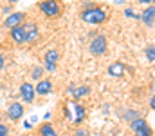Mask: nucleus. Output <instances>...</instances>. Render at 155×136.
Here are the masks:
<instances>
[{"instance_id": "39448f33", "label": "nucleus", "mask_w": 155, "mask_h": 136, "mask_svg": "<svg viewBox=\"0 0 155 136\" xmlns=\"http://www.w3.org/2000/svg\"><path fill=\"white\" fill-rule=\"evenodd\" d=\"M24 20H25V13H24V11H15V13H11V15L5 16V20H4V27L13 29V27H16V26H22Z\"/></svg>"}, {"instance_id": "5701e85b", "label": "nucleus", "mask_w": 155, "mask_h": 136, "mask_svg": "<svg viewBox=\"0 0 155 136\" xmlns=\"http://www.w3.org/2000/svg\"><path fill=\"white\" fill-rule=\"evenodd\" d=\"M150 107H152V109L155 111V92L152 94V98H150Z\"/></svg>"}, {"instance_id": "393cba45", "label": "nucleus", "mask_w": 155, "mask_h": 136, "mask_svg": "<svg viewBox=\"0 0 155 136\" xmlns=\"http://www.w3.org/2000/svg\"><path fill=\"white\" fill-rule=\"evenodd\" d=\"M24 127H25V129H31V127H33V124H31V120H27V122L24 124Z\"/></svg>"}, {"instance_id": "0eeeda50", "label": "nucleus", "mask_w": 155, "mask_h": 136, "mask_svg": "<svg viewBox=\"0 0 155 136\" xmlns=\"http://www.w3.org/2000/svg\"><path fill=\"white\" fill-rule=\"evenodd\" d=\"M35 94H36L35 85H31L29 82H24V84L20 85V98H22L25 103H33V102H35Z\"/></svg>"}, {"instance_id": "4be33fe9", "label": "nucleus", "mask_w": 155, "mask_h": 136, "mask_svg": "<svg viewBox=\"0 0 155 136\" xmlns=\"http://www.w3.org/2000/svg\"><path fill=\"white\" fill-rule=\"evenodd\" d=\"M141 4H144V5H153L155 4V0H139Z\"/></svg>"}, {"instance_id": "6ab92c4d", "label": "nucleus", "mask_w": 155, "mask_h": 136, "mask_svg": "<svg viewBox=\"0 0 155 136\" xmlns=\"http://www.w3.org/2000/svg\"><path fill=\"white\" fill-rule=\"evenodd\" d=\"M124 116H126V120H128V122H134L135 118H139V116H137V113H134V111H126V114H124Z\"/></svg>"}, {"instance_id": "20e7f679", "label": "nucleus", "mask_w": 155, "mask_h": 136, "mask_svg": "<svg viewBox=\"0 0 155 136\" xmlns=\"http://www.w3.org/2000/svg\"><path fill=\"white\" fill-rule=\"evenodd\" d=\"M130 127L135 133V136H152L153 134L152 127L148 125V122L144 118H135L134 122H130Z\"/></svg>"}, {"instance_id": "f8f14e48", "label": "nucleus", "mask_w": 155, "mask_h": 136, "mask_svg": "<svg viewBox=\"0 0 155 136\" xmlns=\"http://www.w3.org/2000/svg\"><path fill=\"white\" fill-rule=\"evenodd\" d=\"M124 71H126V65L121 64V62H114V64L108 65V75L114 76V78H123Z\"/></svg>"}, {"instance_id": "aec40b11", "label": "nucleus", "mask_w": 155, "mask_h": 136, "mask_svg": "<svg viewBox=\"0 0 155 136\" xmlns=\"http://www.w3.org/2000/svg\"><path fill=\"white\" fill-rule=\"evenodd\" d=\"M9 134V127L5 124H0V136H7Z\"/></svg>"}, {"instance_id": "412c9836", "label": "nucleus", "mask_w": 155, "mask_h": 136, "mask_svg": "<svg viewBox=\"0 0 155 136\" xmlns=\"http://www.w3.org/2000/svg\"><path fill=\"white\" fill-rule=\"evenodd\" d=\"M45 71H49V73L56 71V64H45Z\"/></svg>"}, {"instance_id": "c85d7f7f", "label": "nucleus", "mask_w": 155, "mask_h": 136, "mask_svg": "<svg viewBox=\"0 0 155 136\" xmlns=\"http://www.w3.org/2000/svg\"><path fill=\"white\" fill-rule=\"evenodd\" d=\"M22 136H25V134H22Z\"/></svg>"}, {"instance_id": "4468645a", "label": "nucleus", "mask_w": 155, "mask_h": 136, "mask_svg": "<svg viewBox=\"0 0 155 136\" xmlns=\"http://www.w3.org/2000/svg\"><path fill=\"white\" fill-rule=\"evenodd\" d=\"M60 60V51L58 49H49V51H45V54H43V62L45 64H56Z\"/></svg>"}, {"instance_id": "f03ea898", "label": "nucleus", "mask_w": 155, "mask_h": 136, "mask_svg": "<svg viewBox=\"0 0 155 136\" xmlns=\"http://www.w3.org/2000/svg\"><path fill=\"white\" fill-rule=\"evenodd\" d=\"M38 9L47 18H56V16L61 15L60 0H41V2H38Z\"/></svg>"}, {"instance_id": "cd10ccee", "label": "nucleus", "mask_w": 155, "mask_h": 136, "mask_svg": "<svg viewBox=\"0 0 155 136\" xmlns=\"http://www.w3.org/2000/svg\"><path fill=\"white\" fill-rule=\"evenodd\" d=\"M9 4H16V2H20V0H7Z\"/></svg>"}, {"instance_id": "ddd939ff", "label": "nucleus", "mask_w": 155, "mask_h": 136, "mask_svg": "<svg viewBox=\"0 0 155 136\" xmlns=\"http://www.w3.org/2000/svg\"><path fill=\"white\" fill-rule=\"evenodd\" d=\"M38 136H58V133L54 131V127H52V124H51V122H45V124H41V125H40Z\"/></svg>"}, {"instance_id": "f3484780", "label": "nucleus", "mask_w": 155, "mask_h": 136, "mask_svg": "<svg viewBox=\"0 0 155 136\" xmlns=\"http://www.w3.org/2000/svg\"><path fill=\"white\" fill-rule=\"evenodd\" d=\"M144 54H146V58H148L150 62H155V45H146Z\"/></svg>"}, {"instance_id": "9b49d317", "label": "nucleus", "mask_w": 155, "mask_h": 136, "mask_svg": "<svg viewBox=\"0 0 155 136\" xmlns=\"http://www.w3.org/2000/svg\"><path fill=\"white\" fill-rule=\"evenodd\" d=\"M139 18H141L146 26H153L155 24V5H146L144 11L139 15Z\"/></svg>"}, {"instance_id": "423d86ee", "label": "nucleus", "mask_w": 155, "mask_h": 136, "mask_svg": "<svg viewBox=\"0 0 155 136\" xmlns=\"http://www.w3.org/2000/svg\"><path fill=\"white\" fill-rule=\"evenodd\" d=\"M24 29H25V44H35L40 37L38 26L33 24V22H25L24 24Z\"/></svg>"}, {"instance_id": "2eb2a0df", "label": "nucleus", "mask_w": 155, "mask_h": 136, "mask_svg": "<svg viewBox=\"0 0 155 136\" xmlns=\"http://www.w3.org/2000/svg\"><path fill=\"white\" fill-rule=\"evenodd\" d=\"M72 109H74V120H72V122H74L76 125H79V124L83 122V118H85V107L79 105V103H74Z\"/></svg>"}, {"instance_id": "6e6552de", "label": "nucleus", "mask_w": 155, "mask_h": 136, "mask_svg": "<svg viewBox=\"0 0 155 136\" xmlns=\"http://www.w3.org/2000/svg\"><path fill=\"white\" fill-rule=\"evenodd\" d=\"M24 105L20 103V102H13L9 107H7V118L9 120H13V122H16V120H20L22 116H24Z\"/></svg>"}, {"instance_id": "a211bd4d", "label": "nucleus", "mask_w": 155, "mask_h": 136, "mask_svg": "<svg viewBox=\"0 0 155 136\" xmlns=\"http://www.w3.org/2000/svg\"><path fill=\"white\" fill-rule=\"evenodd\" d=\"M41 75H43V69H41L40 65H36V67L31 71V76H33L35 80H41Z\"/></svg>"}, {"instance_id": "bb28decb", "label": "nucleus", "mask_w": 155, "mask_h": 136, "mask_svg": "<svg viewBox=\"0 0 155 136\" xmlns=\"http://www.w3.org/2000/svg\"><path fill=\"white\" fill-rule=\"evenodd\" d=\"M4 13H9V15H11V5H5V7H4Z\"/></svg>"}, {"instance_id": "f257e3e1", "label": "nucleus", "mask_w": 155, "mask_h": 136, "mask_svg": "<svg viewBox=\"0 0 155 136\" xmlns=\"http://www.w3.org/2000/svg\"><path fill=\"white\" fill-rule=\"evenodd\" d=\"M107 18H108V13L99 5L87 7V9L81 11V20L85 24H90V26H99V24L107 22Z\"/></svg>"}, {"instance_id": "1a4fd4ad", "label": "nucleus", "mask_w": 155, "mask_h": 136, "mask_svg": "<svg viewBox=\"0 0 155 136\" xmlns=\"http://www.w3.org/2000/svg\"><path fill=\"white\" fill-rule=\"evenodd\" d=\"M9 38H11L16 45L25 44V29H24V24H22V26H16V27H13V29H9Z\"/></svg>"}, {"instance_id": "b1692460", "label": "nucleus", "mask_w": 155, "mask_h": 136, "mask_svg": "<svg viewBox=\"0 0 155 136\" xmlns=\"http://www.w3.org/2000/svg\"><path fill=\"white\" fill-rule=\"evenodd\" d=\"M4 65H5V58H4V54H0V71L4 69Z\"/></svg>"}, {"instance_id": "9d476101", "label": "nucleus", "mask_w": 155, "mask_h": 136, "mask_svg": "<svg viewBox=\"0 0 155 136\" xmlns=\"http://www.w3.org/2000/svg\"><path fill=\"white\" fill-rule=\"evenodd\" d=\"M35 91L40 96H47V94L52 92V82L49 78H41V80H38V84L35 85Z\"/></svg>"}, {"instance_id": "7ed1b4c3", "label": "nucleus", "mask_w": 155, "mask_h": 136, "mask_svg": "<svg viewBox=\"0 0 155 136\" xmlns=\"http://www.w3.org/2000/svg\"><path fill=\"white\" fill-rule=\"evenodd\" d=\"M107 47H108L107 37L101 35V33H94V37H92V40H90V44H88V51H90V54H94V56H101V54L107 53Z\"/></svg>"}, {"instance_id": "a878e982", "label": "nucleus", "mask_w": 155, "mask_h": 136, "mask_svg": "<svg viewBox=\"0 0 155 136\" xmlns=\"http://www.w3.org/2000/svg\"><path fill=\"white\" fill-rule=\"evenodd\" d=\"M76 136H87V131H76Z\"/></svg>"}, {"instance_id": "dca6fc26", "label": "nucleus", "mask_w": 155, "mask_h": 136, "mask_svg": "<svg viewBox=\"0 0 155 136\" xmlns=\"http://www.w3.org/2000/svg\"><path fill=\"white\" fill-rule=\"evenodd\" d=\"M88 92H90V87H88V85H79V87H76V89L72 91V96L78 100V98L88 96Z\"/></svg>"}]
</instances>
